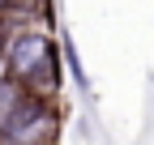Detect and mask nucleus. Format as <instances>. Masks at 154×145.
Here are the masks:
<instances>
[{
  "label": "nucleus",
  "instance_id": "obj_1",
  "mask_svg": "<svg viewBox=\"0 0 154 145\" xmlns=\"http://www.w3.org/2000/svg\"><path fill=\"white\" fill-rule=\"evenodd\" d=\"M60 43L51 39L47 30H34V26H22L5 43V72L13 81H22L30 94L38 98H51L56 102V90H60Z\"/></svg>",
  "mask_w": 154,
  "mask_h": 145
},
{
  "label": "nucleus",
  "instance_id": "obj_2",
  "mask_svg": "<svg viewBox=\"0 0 154 145\" xmlns=\"http://www.w3.org/2000/svg\"><path fill=\"white\" fill-rule=\"evenodd\" d=\"M60 132V111L51 98L22 94V102L9 111V120L0 124V145H56Z\"/></svg>",
  "mask_w": 154,
  "mask_h": 145
},
{
  "label": "nucleus",
  "instance_id": "obj_3",
  "mask_svg": "<svg viewBox=\"0 0 154 145\" xmlns=\"http://www.w3.org/2000/svg\"><path fill=\"white\" fill-rule=\"evenodd\" d=\"M60 56H64V64H69V72H73V81H77V90H90V77H86V68H82V56H77V47H73V39H60Z\"/></svg>",
  "mask_w": 154,
  "mask_h": 145
}]
</instances>
